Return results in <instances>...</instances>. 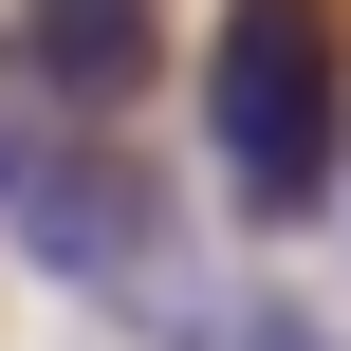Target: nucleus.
I'll use <instances>...</instances> for the list:
<instances>
[{
    "instance_id": "f03ea898",
    "label": "nucleus",
    "mask_w": 351,
    "mask_h": 351,
    "mask_svg": "<svg viewBox=\"0 0 351 351\" xmlns=\"http://www.w3.org/2000/svg\"><path fill=\"white\" fill-rule=\"evenodd\" d=\"M19 259L37 278H74V296H167V185H130L111 148H56V167H19Z\"/></svg>"
},
{
    "instance_id": "7ed1b4c3",
    "label": "nucleus",
    "mask_w": 351,
    "mask_h": 351,
    "mask_svg": "<svg viewBox=\"0 0 351 351\" xmlns=\"http://www.w3.org/2000/svg\"><path fill=\"white\" fill-rule=\"evenodd\" d=\"M148 56H167V19H148V0H19V74H37V93H74V111H130V93H148Z\"/></svg>"
},
{
    "instance_id": "f257e3e1",
    "label": "nucleus",
    "mask_w": 351,
    "mask_h": 351,
    "mask_svg": "<svg viewBox=\"0 0 351 351\" xmlns=\"http://www.w3.org/2000/svg\"><path fill=\"white\" fill-rule=\"evenodd\" d=\"M204 167L241 222H315L351 167V56L333 0H222V56H204Z\"/></svg>"
},
{
    "instance_id": "20e7f679",
    "label": "nucleus",
    "mask_w": 351,
    "mask_h": 351,
    "mask_svg": "<svg viewBox=\"0 0 351 351\" xmlns=\"http://www.w3.org/2000/svg\"><path fill=\"white\" fill-rule=\"evenodd\" d=\"M0 204H19V148H0Z\"/></svg>"
}]
</instances>
